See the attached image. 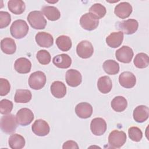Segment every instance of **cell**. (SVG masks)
<instances>
[{"instance_id": "1", "label": "cell", "mask_w": 149, "mask_h": 149, "mask_svg": "<svg viewBox=\"0 0 149 149\" xmlns=\"http://www.w3.org/2000/svg\"><path fill=\"white\" fill-rule=\"evenodd\" d=\"M28 31V24L26 21L22 19L14 21L10 27V32L12 36L16 39L23 38L27 34Z\"/></svg>"}, {"instance_id": "2", "label": "cell", "mask_w": 149, "mask_h": 149, "mask_svg": "<svg viewBox=\"0 0 149 149\" xmlns=\"http://www.w3.org/2000/svg\"><path fill=\"white\" fill-rule=\"evenodd\" d=\"M27 20L31 27L34 29H44L47 25V20L43 13L38 10L30 12L27 16Z\"/></svg>"}, {"instance_id": "3", "label": "cell", "mask_w": 149, "mask_h": 149, "mask_svg": "<svg viewBox=\"0 0 149 149\" xmlns=\"http://www.w3.org/2000/svg\"><path fill=\"white\" fill-rule=\"evenodd\" d=\"M17 122L15 116L13 114H6L1 119V129L3 133L11 134L16 131Z\"/></svg>"}, {"instance_id": "4", "label": "cell", "mask_w": 149, "mask_h": 149, "mask_svg": "<svg viewBox=\"0 0 149 149\" xmlns=\"http://www.w3.org/2000/svg\"><path fill=\"white\" fill-rule=\"evenodd\" d=\"M126 134L124 132L114 130L109 134L108 143L111 147L119 148L126 143Z\"/></svg>"}, {"instance_id": "5", "label": "cell", "mask_w": 149, "mask_h": 149, "mask_svg": "<svg viewBox=\"0 0 149 149\" xmlns=\"http://www.w3.org/2000/svg\"><path fill=\"white\" fill-rule=\"evenodd\" d=\"M46 76L41 71L32 73L29 79V85L32 89L38 90L44 87L46 83Z\"/></svg>"}, {"instance_id": "6", "label": "cell", "mask_w": 149, "mask_h": 149, "mask_svg": "<svg viewBox=\"0 0 149 149\" xmlns=\"http://www.w3.org/2000/svg\"><path fill=\"white\" fill-rule=\"evenodd\" d=\"M139 23L133 19H130L117 23V29L127 35L134 33L138 29Z\"/></svg>"}, {"instance_id": "7", "label": "cell", "mask_w": 149, "mask_h": 149, "mask_svg": "<svg viewBox=\"0 0 149 149\" xmlns=\"http://www.w3.org/2000/svg\"><path fill=\"white\" fill-rule=\"evenodd\" d=\"M76 52L79 57L83 59H87L93 55L94 48L90 41L83 40L77 44L76 47Z\"/></svg>"}, {"instance_id": "8", "label": "cell", "mask_w": 149, "mask_h": 149, "mask_svg": "<svg viewBox=\"0 0 149 149\" xmlns=\"http://www.w3.org/2000/svg\"><path fill=\"white\" fill-rule=\"evenodd\" d=\"M17 123L22 126L30 125L34 119L33 112L29 108H23L19 109L16 115Z\"/></svg>"}, {"instance_id": "9", "label": "cell", "mask_w": 149, "mask_h": 149, "mask_svg": "<svg viewBox=\"0 0 149 149\" xmlns=\"http://www.w3.org/2000/svg\"><path fill=\"white\" fill-rule=\"evenodd\" d=\"M80 24L83 29L88 31H92L98 27L99 20L95 19L90 13H86L80 17Z\"/></svg>"}, {"instance_id": "10", "label": "cell", "mask_w": 149, "mask_h": 149, "mask_svg": "<svg viewBox=\"0 0 149 149\" xmlns=\"http://www.w3.org/2000/svg\"><path fill=\"white\" fill-rule=\"evenodd\" d=\"M134 53L133 49L123 45L119 49H117L115 52L116 59L124 63H129L132 60Z\"/></svg>"}, {"instance_id": "11", "label": "cell", "mask_w": 149, "mask_h": 149, "mask_svg": "<svg viewBox=\"0 0 149 149\" xmlns=\"http://www.w3.org/2000/svg\"><path fill=\"white\" fill-rule=\"evenodd\" d=\"M31 129L33 132L38 136H47L50 131L48 123L42 119L35 120L31 126Z\"/></svg>"}, {"instance_id": "12", "label": "cell", "mask_w": 149, "mask_h": 149, "mask_svg": "<svg viewBox=\"0 0 149 149\" xmlns=\"http://www.w3.org/2000/svg\"><path fill=\"white\" fill-rule=\"evenodd\" d=\"M90 129L94 135H102L107 130V123L105 120L101 118H94L92 119L90 123Z\"/></svg>"}, {"instance_id": "13", "label": "cell", "mask_w": 149, "mask_h": 149, "mask_svg": "<svg viewBox=\"0 0 149 149\" xmlns=\"http://www.w3.org/2000/svg\"><path fill=\"white\" fill-rule=\"evenodd\" d=\"M66 81L68 86L75 87L79 86L82 81L81 73L76 69H69L66 73Z\"/></svg>"}, {"instance_id": "14", "label": "cell", "mask_w": 149, "mask_h": 149, "mask_svg": "<svg viewBox=\"0 0 149 149\" xmlns=\"http://www.w3.org/2000/svg\"><path fill=\"white\" fill-rule=\"evenodd\" d=\"M119 82L121 86L126 88L133 87L136 83L135 75L130 72H123L119 76Z\"/></svg>"}, {"instance_id": "15", "label": "cell", "mask_w": 149, "mask_h": 149, "mask_svg": "<svg viewBox=\"0 0 149 149\" xmlns=\"http://www.w3.org/2000/svg\"><path fill=\"white\" fill-rule=\"evenodd\" d=\"M133 11L132 5L127 2H122L118 4L114 9L115 14L120 19L128 17Z\"/></svg>"}, {"instance_id": "16", "label": "cell", "mask_w": 149, "mask_h": 149, "mask_svg": "<svg viewBox=\"0 0 149 149\" xmlns=\"http://www.w3.org/2000/svg\"><path fill=\"white\" fill-rule=\"evenodd\" d=\"M75 112L79 118L87 119L91 116L93 113V107L88 102H80L76 106Z\"/></svg>"}, {"instance_id": "17", "label": "cell", "mask_w": 149, "mask_h": 149, "mask_svg": "<svg viewBox=\"0 0 149 149\" xmlns=\"http://www.w3.org/2000/svg\"><path fill=\"white\" fill-rule=\"evenodd\" d=\"M36 41L41 47L49 48L54 44L53 37L46 32H38L36 35Z\"/></svg>"}, {"instance_id": "18", "label": "cell", "mask_w": 149, "mask_h": 149, "mask_svg": "<svg viewBox=\"0 0 149 149\" xmlns=\"http://www.w3.org/2000/svg\"><path fill=\"white\" fill-rule=\"evenodd\" d=\"M133 116L134 120L138 123H143L147 120L149 116L148 108L143 105H139L133 111Z\"/></svg>"}, {"instance_id": "19", "label": "cell", "mask_w": 149, "mask_h": 149, "mask_svg": "<svg viewBox=\"0 0 149 149\" xmlns=\"http://www.w3.org/2000/svg\"><path fill=\"white\" fill-rule=\"evenodd\" d=\"M15 69L20 74H26L30 72L31 63L29 59L26 58H19L17 59L14 64Z\"/></svg>"}, {"instance_id": "20", "label": "cell", "mask_w": 149, "mask_h": 149, "mask_svg": "<svg viewBox=\"0 0 149 149\" xmlns=\"http://www.w3.org/2000/svg\"><path fill=\"white\" fill-rule=\"evenodd\" d=\"M123 37V33L122 31L112 32L106 38V42L109 47L116 48L122 44Z\"/></svg>"}, {"instance_id": "21", "label": "cell", "mask_w": 149, "mask_h": 149, "mask_svg": "<svg viewBox=\"0 0 149 149\" xmlns=\"http://www.w3.org/2000/svg\"><path fill=\"white\" fill-rule=\"evenodd\" d=\"M54 65L58 68L67 69L72 64V59L68 54H62L56 55L52 59Z\"/></svg>"}, {"instance_id": "22", "label": "cell", "mask_w": 149, "mask_h": 149, "mask_svg": "<svg viewBox=\"0 0 149 149\" xmlns=\"http://www.w3.org/2000/svg\"><path fill=\"white\" fill-rule=\"evenodd\" d=\"M51 92L54 97L57 98H62L66 94V87L61 81H55L51 86Z\"/></svg>"}, {"instance_id": "23", "label": "cell", "mask_w": 149, "mask_h": 149, "mask_svg": "<svg viewBox=\"0 0 149 149\" xmlns=\"http://www.w3.org/2000/svg\"><path fill=\"white\" fill-rule=\"evenodd\" d=\"M1 48L2 51L6 54H13L16 50L15 41L11 38H5L1 41Z\"/></svg>"}, {"instance_id": "24", "label": "cell", "mask_w": 149, "mask_h": 149, "mask_svg": "<svg viewBox=\"0 0 149 149\" xmlns=\"http://www.w3.org/2000/svg\"><path fill=\"white\" fill-rule=\"evenodd\" d=\"M43 15L51 21L58 20L61 17V13L57 8L53 6H44L41 8Z\"/></svg>"}, {"instance_id": "25", "label": "cell", "mask_w": 149, "mask_h": 149, "mask_svg": "<svg viewBox=\"0 0 149 149\" xmlns=\"http://www.w3.org/2000/svg\"><path fill=\"white\" fill-rule=\"evenodd\" d=\"M8 8L12 13L20 15L24 12L26 5L22 0H10L8 2Z\"/></svg>"}, {"instance_id": "26", "label": "cell", "mask_w": 149, "mask_h": 149, "mask_svg": "<svg viewBox=\"0 0 149 149\" xmlns=\"http://www.w3.org/2000/svg\"><path fill=\"white\" fill-rule=\"evenodd\" d=\"M97 87L102 94L109 93L112 87V83L109 77L104 76L100 77L97 81Z\"/></svg>"}, {"instance_id": "27", "label": "cell", "mask_w": 149, "mask_h": 149, "mask_svg": "<svg viewBox=\"0 0 149 149\" xmlns=\"http://www.w3.org/2000/svg\"><path fill=\"white\" fill-rule=\"evenodd\" d=\"M8 143L9 147L12 149H21L24 147L26 141L24 138L22 136L14 133L9 137Z\"/></svg>"}, {"instance_id": "28", "label": "cell", "mask_w": 149, "mask_h": 149, "mask_svg": "<svg viewBox=\"0 0 149 149\" xmlns=\"http://www.w3.org/2000/svg\"><path fill=\"white\" fill-rule=\"evenodd\" d=\"M32 98V94L29 90L18 89L16 91L14 100L16 103L29 102Z\"/></svg>"}, {"instance_id": "29", "label": "cell", "mask_w": 149, "mask_h": 149, "mask_svg": "<svg viewBox=\"0 0 149 149\" xmlns=\"http://www.w3.org/2000/svg\"><path fill=\"white\" fill-rule=\"evenodd\" d=\"M111 105L115 111L120 112L126 109L127 106V102L124 97L116 96L111 101Z\"/></svg>"}, {"instance_id": "30", "label": "cell", "mask_w": 149, "mask_h": 149, "mask_svg": "<svg viewBox=\"0 0 149 149\" xmlns=\"http://www.w3.org/2000/svg\"><path fill=\"white\" fill-rule=\"evenodd\" d=\"M56 44L62 51H68L72 47V43L70 38L67 36L62 35L56 39Z\"/></svg>"}, {"instance_id": "31", "label": "cell", "mask_w": 149, "mask_h": 149, "mask_svg": "<svg viewBox=\"0 0 149 149\" xmlns=\"http://www.w3.org/2000/svg\"><path fill=\"white\" fill-rule=\"evenodd\" d=\"M103 69L108 74H116L119 72V65L114 60H107L103 63Z\"/></svg>"}, {"instance_id": "32", "label": "cell", "mask_w": 149, "mask_h": 149, "mask_svg": "<svg viewBox=\"0 0 149 149\" xmlns=\"http://www.w3.org/2000/svg\"><path fill=\"white\" fill-rule=\"evenodd\" d=\"M89 13L95 19H100L105 16L107 10L105 7L100 3L93 4L89 9Z\"/></svg>"}, {"instance_id": "33", "label": "cell", "mask_w": 149, "mask_h": 149, "mask_svg": "<svg viewBox=\"0 0 149 149\" xmlns=\"http://www.w3.org/2000/svg\"><path fill=\"white\" fill-rule=\"evenodd\" d=\"M133 63L137 68L143 69L147 68L149 65V58L148 55L143 52L137 54L135 56Z\"/></svg>"}, {"instance_id": "34", "label": "cell", "mask_w": 149, "mask_h": 149, "mask_svg": "<svg viewBox=\"0 0 149 149\" xmlns=\"http://www.w3.org/2000/svg\"><path fill=\"white\" fill-rule=\"evenodd\" d=\"M36 58L41 65H48L51 62V56L48 51L45 49H41L37 52L36 55Z\"/></svg>"}, {"instance_id": "35", "label": "cell", "mask_w": 149, "mask_h": 149, "mask_svg": "<svg viewBox=\"0 0 149 149\" xmlns=\"http://www.w3.org/2000/svg\"><path fill=\"white\" fill-rule=\"evenodd\" d=\"M128 134L129 138L136 142L140 141L143 137V133L141 129L136 126L130 127L128 130Z\"/></svg>"}, {"instance_id": "36", "label": "cell", "mask_w": 149, "mask_h": 149, "mask_svg": "<svg viewBox=\"0 0 149 149\" xmlns=\"http://www.w3.org/2000/svg\"><path fill=\"white\" fill-rule=\"evenodd\" d=\"M13 102L7 99H3L0 101V112L1 114H9L13 109Z\"/></svg>"}, {"instance_id": "37", "label": "cell", "mask_w": 149, "mask_h": 149, "mask_svg": "<svg viewBox=\"0 0 149 149\" xmlns=\"http://www.w3.org/2000/svg\"><path fill=\"white\" fill-rule=\"evenodd\" d=\"M11 22L10 15L5 11H0V28L3 29L9 26Z\"/></svg>"}, {"instance_id": "38", "label": "cell", "mask_w": 149, "mask_h": 149, "mask_svg": "<svg viewBox=\"0 0 149 149\" xmlns=\"http://www.w3.org/2000/svg\"><path fill=\"white\" fill-rule=\"evenodd\" d=\"M10 84L9 81L3 78L0 79V95H6L10 91Z\"/></svg>"}, {"instance_id": "39", "label": "cell", "mask_w": 149, "mask_h": 149, "mask_svg": "<svg viewBox=\"0 0 149 149\" xmlns=\"http://www.w3.org/2000/svg\"><path fill=\"white\" fill-rule=\"evenodd\" d=\"M79 147L76 142L72 140H68L65 142L63 144L62 148H77L78 149Z\"/></svg>"}]
</instances>
